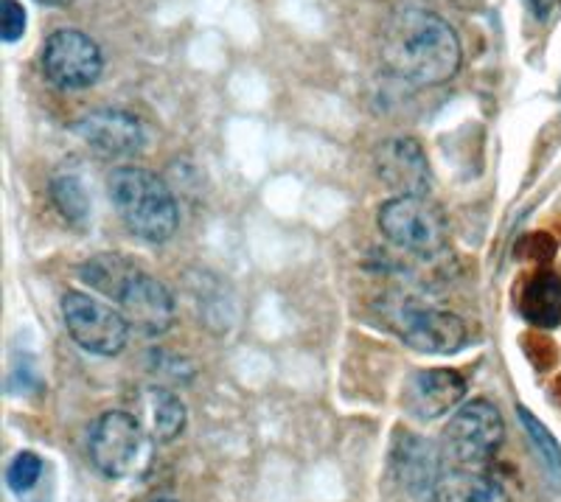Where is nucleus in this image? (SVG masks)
<instances>
[{
  "label": "nucleus",
  "mask_w": 561,
  "mask_h": 502,
  "mask_svg": "<svg viewBox=\"0 0 561 502\" xmlns=\"http://www.w3.org/2000/svg\"><path fill=\"white\" fill-rule=\"evenodd\" d=\"M379 57L390 77L415 88L444 84L460 70V39L440 14L424 7H399L385 20Z\"/></svg>",
  "instance_id": "1"
},
{
  "label": "nucleus",
  "mask_w": 561,
  "mask_h": 502,
  "mask_svg": "<svg viewBox=\"0 0 561 502\" xmlns=\"http://www.w3.org/2000/svg\"><path fill=\"white\" fill-rule=\"evenodd\" d=\"M107 194L115 214L122 217L129 233H135L144 242H169L178 233V199L158 174L138 169V166L113 169L107 178Z\"/></svg>",
  "instance_id": "2"
},
{
  "label": "nucleus",
  "mask_w": 561,
  "mask_h": 502,
  "mask_svg": "<svg viewBox=\"0 0 561 502\" xmlns=\"http://www.w3.org/2000/svg\"><path fill=\"white\" fill-rule=\"evenodd\" d=\"M149 444H154L140 426L135 413L110 410L90 426L88 452L99 475L107 480H129L144 475L149 460Z\"/></svg>",
  "instance_id": "3"
},
{
  "label": "nucleus",
  "mask_w": 561,
  "mask_h": 502,
  "mask_svg": "<svg viewBox=\"0 0 561 502\" xmlns=\"http://www.w3.org/2000/svg\"><path fill=\"white\" fill-rule=\"evenodd\" d=\"M505 441V421L485 399H472L455 410L440 435V455L453 469H483Z\"/></svg>",
  "instance_id": "4"
},
{
  "label": "nucleus",
  "mask_w": 561,
  "mask_h": 502,
  "mask_svg": "<svg viewBox=\"0 0 561 502\" xmlns=\"http://www.w3.org/2000/svg\"><path fill=\"white\" fill-rule=\"evenodd\" d=\"M379 230L404 253L435 255L447 248L449 223L427 194H396L379 208Z\"/></svg>",
  "instance_id": "5"
},
{
  "label": "nucleus",
  "mask_w": 561,
  "mask_h": 502,
  "mask_svg": "<svg viewBox=\"0 0 561 502\" xmlns=\"http://www.w3.org/2000/svg\"><path fill=\"white\" fill-rule=\"evenodd\" d=\"M43 77L59 90H84L96 84L104 70L102 48L79 28H59L43 45Z\"/></svg>",
  "instance_id": "6"
},
{
  "label": "nucleus",
  "mask_w": 561,
  "mask_h": 502,
  "mask_svg": "<svg viewBox=\"0 0 561 502\" xmlns=\"http://www.w3.org/2000/svg\"><path fill=\"white\" fill-rule=\"evenodd\" d=\"M62 320L79 349L96 356L122 354L129 338L124 315L84 293L62 295Z\"/></svg>",
  "instance_id": "7"
},
{
  "label": "nucleus",
  "mask_w": 561,
  "mask_h": 502,
  "mask_svg": "<svg viewBox=\"0 0 561 502\" xmlns=\"http://www.w3.org/2000/svg\"><path fill=\"white\" fill-rule=\"evenodd\" d=\"M390 323L410 349L421 354H455L466 343V323L455 312L404 300L390 312Z\"/></svg>",
  "instance_id": "8"
},
{
  "label": "nucleus",
  "mask_w": 561,
  "mask_h": 502,
  "mask_svg": "<svg viewBox=\"0 0 561 502\" xmlns=\"http://www.w3.org/2000/svg\"><path fill=\"white\" fill-rule=\"evenodd\" d=\"M118 312L127 320L129 331L140 338H160L174 326V298L167 284L138 270L124 293L115 298Z\"/></svg>",
  "instance_id": "9"
},
{
  "label": "nucleus",
  "mask_w": 561,
  "mask_h": 502,
  "mask_svg": "<svg viewBox=\"0 0 561 502\" xmlns=\"http://www.w3.org/2000/svg\"><path fill=\"white\" fill-rule=\"evenodd\" d=\"M73 133L104 158H135L147 147L144 124L124 110H93L73 124Z\"/></svg>",
  "instance_id": "10"
},
{
  "label": "nucleus",
  "mask_w": 561,
  "mask_h": 502,
  "mask_svg": "<svg viewBox=\"0 0 561 502\" xmlns=\"http://www.w3.org/2000/svg\"><path fill=\"white\" fill-rule=\"evenodd\" d=\"M466 396V379L453 368L415 370L404 385V410L419 421H435L453 413Z\"/></svg>",
  "instance_id": "11"
},
{
  "label": "nucleus",
  "mask_w": 561,
  "mask_h": 502,
  "mask_svg": "<svg viewBox=\"0 0 561 502\" xmlns=\"http://www.w3.org/2000/svg\"><path fill=\"white\" fill-rule=\"evenodd\" d=\"M377 172L396 194H427L433 183L427 155L413 138L385 140L377 152Z\"/></svg>",
  "instance_id": "12"
},
{
  "label": "nucleus",
  "mask_w": 561,
  "mask_h": 502,
  "mask_svg": "<svg viewBox=\"0 0 561 502\" xmlns=\"http://www.w3.org/2000/svg\"><path fill=\"white\" fill-rule=\"evenodd\" d=\"M135 419L154 444H172L185 430V404L169 388L149 385L135 396Z\"/></svg>",
  "instance_id": "13"
},
{
  "label": "nucleus",
  "mask_w": 561,
  "mask_h": 502,
  "mask_svg": "<svg viewBox=\"0 0 561 502\" xmlns=\"http://www.w3.org/2000/svg\"><path fill=\"white\" fill-rule=\"evenodd\" d=\"M433 502H511L508 491L480 469H449L440 475Z\"/></svg>",
  "instance_id": "14"
},
{
  "label": "nucleus",
  "mask_w": 561,
  "mask_h": 502,
  "mask_svg": "<svg viewBox=\"0 0 561 502\" xmlns=\"http://www.w3.org/2000/svg\"><path fill=\"white\" fill-rule=\"evenodd\" d=\"M396 464L402 469V480L408 483L410 491H427L433 497L435 486H438L440 475H444L438 469V458H435L433 446L408 435L402 441V449H396Z\"/></svg>",
  "instance_id": "15"
},
{
  "label": "nucleus",
  "mask_w": 561,
  "mask_h": 502,
  "mask_svg": "<svg viewBox=\"0 0 561 502\" xmlns=\"http://www.w3.org/2000/svg\"><path fill=\"white\" fill-rule=\"evenodd\" d=\"M523 318L542 329H553L561 323V275L542 273L536 275L523 293Z\"/></svg>",
  "instance_id": "16"
},
{
  "label": "nucleus",
  "mask_w": 561,
  "mask_h": 502,
  "mask_svg": "<svg viewBox=\"0 0 561 502\" xmlns=\"http://www.w3.org/2000/svg\"><path fill=\"white\" fill-rule=\"evenodd\" d=\"M135 273H138V267H135L133 261H127L118 253L93 255V259L84 261L82 270H79L84 284L110 300H115L124 293V286L133 281Z\"/></svg>",
  "instance_id": "17"
},
{
  "label": "nucleus",
  "mask_w": 561,
  "mask_h": 502,
  "mask_svg": "<svg viewBox=\"0 0 561 502\" xmlns=\"http://www.w3.org/2000/svg\"><path fill=\"white\" fill-rule=\"evenodd\" d=\"M51 199L57 205V210L68 219L70 225L84 228L90 219V197L84 191L82 180L73 178V174H62V178L51 180Z\"/></svg>",
  "instance_id": "18"
},
{
  "label": "nucleus",
  "mask_w": 561,
  "mask_h": 502,
  "mask_svg": "<svg viewBox=\"0 0 561 502\" xmlns=\"http://www.w3.org/2000/svg\"><path fill=\"white\" fill-rule=\"evenodd\" d=\"M519 421H523L530 444L536 446V452H539V458H542V464L548 466L550 475H553L556 480H561V446H559V441H556L553 435L548 433V426H545L542 421L534 419V415H530L525 408H519Z\"/></svg>",
  "instance_id": "19"
},
{
  "label": "nucleus",
  "mask_w": 561,
  "mask_h": 502,
  "mask_svg": "<svg viewBox=\"0 0 561 502\" xmlns=\"http://www.w3.org/2000/svg\"><path fill=\"white\" fill-rule=\"evenodd\" d=\"M39 477H43V458H39L37 452H20L7 469L9 489L20 497L28 494L39 483Z\"/></svg>",
  "instance_id": "20"
},
{
  "label": "nucleus",
  "mask_w": 561,
  "mask_h": 502,
  "mask_svg": "<svg viewBox=\"0 0 561 502\" xmlns=\"http://www.w3.org/2000/svg\"><path fill=\"white\" fill-rule=\"evenodd\" d=\"M26 9L20 7L18 0H3L0 3V37L7 43H14L26 34Z\"/></svg>",
  "instance_id": "21"
},
{
  "label": "nucleus",
  "mask_w": 561,
  "mask_h": 502,
  "mask_svg": "<svg viewBox=\"0 0 561 502\" xmlns=\"http://www.w3.org/2000/svg\"><path fill=\"white\" fill-rule=\"evenodd\" d=\"M528 3H530V9H534L536 18H539V20H548L550 12H553L556 3H559V0H528Z\"/></svg>",
  "instance_id": "22"
},
{
  "label": "nucleus",
  "mask_w": 561,
  "mask_h": 502,
  "mask_svg": "<svg viewBox=\"0 0 561 502\" xmlns=\"http://www.w3.org/2000/svg\"><path fill=\"white\" fill-rule=\"evenodd\" d=\"M37 3H43V7H54V9H65L70 7L73 0H37Z\"/></svg>",
  "instance_id": "23"
},
{
  "label": "nucleus",
  "mask_w": 561,
  "mask_h": 502,
  "mask_svg": "<svg viewBox=\"0 0 561 502\" xmlns=\"http://www.w3.org/2000/svg\"><path fill=\"white\" fill-rule=\"evenodd\" d=\"M152 502H180V500H172V497H158V500H152Z\"/></svg>",
  "instance_id": "24"
}]
</instances>
